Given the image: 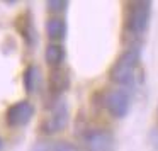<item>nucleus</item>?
I'll use <instances>...</instances> for the list:
<instances>
[{"mask_svg": "<svg viewBox=\"0 0 158 151\" xmlns=\"http://www.w3.org/2000/svg\"><path fill=\"white\" fill-rule=\"evenodd\" d=\"M139 65V49L138 48H129L116 59L109 71V76L116 85L119 87H127L134 82L136 70Z\"/></svg>", "mask_w": 158, "mask_h": 151, "instance_id": "nucleus-1", "label": "nucleus"}, {"mask_svg": "<svg viewBox=\"0 0 158 151\" xmlns=\"http://www.w3.org/2000/svg\"><path fill=\"white\" fill-rule=\"evenodd\" d=\"M151 19V2L141 0V2H133L127 9L126 17V27L131 34L143 36L150 26Z\"/></svg>", "mask_w": 158, "mask_h": 151, "instance_id": "nucleus-2", "label": "nucleus"}, {"mask_svg": "<svg viewBox=\"0 0 158 151\" xmlns=\"http://www.w3.org/2000/svg\"><path fill=\"white\" fill-rule=\"evenodd\" d=\"M32 116H34V105L29 100H19V102L12 104L5 112V122L7 126L14 127H24L31 122Z\"/></svg>", "mask_w": 158, "mask_h": 151, "instance_id": "nucleus-3", "label": "nucleus"}, {"mask_svg": "<svg viewBox=\"0 0 158 151\" xmlns=\"http://www.w3.org/2000/svg\"><path fill=\"white\" fill-rule=\"evenodd\" d=\"M104 107L107 109V112L116 119H123L127 116L131 107L129 95L124 92L123 88H114L109 90L104 97Z\"/></svg>", "mask_w": 158, "mask_h": 151, "instance_id": "nucleus-4", "label": "nucleus"}, {"mask_svg": "<svg viewBox=\"0 0 158 151\" xmlns=\"http://www.w3.org/2000/svg\"><path fill=\"white\" fill-rule=\"evenodd\" d=\"M114 136L107 129H90L83 136V146L87 151H114Z\"/></svg>", "mask_w": 158, "mask_h": 151, "instance_id": "nucleus-5", "label": "nucleus"}, {"mask_svg": "<svg viewBox=\"0 0 158 151\" xmlns=\"http://www.w3.org/2000/svg\"><path fill=\"white\" fill-rule=\"evenodd\" d=\"M68 124V105L66 102L60 100L55 104V107L51 109L49 116L43 122V131L46 134H56L60 131H63Z\"/></svg>", "mask_w": 158, "mask_h": 151, "instance_id": "nucleus-6", "label": "nucleus"}, {"mask_svg": "<svg viewBox=\"0 0 158 151\" xmlns=\"http://www.w3.org/2000/svg\"><path fill=\"white\" fill-rule=\"evenodd\" d=\"M66 31H68L66 21L61 17H51L46 22V34H48V38L51 39L53 43L63 41V39L66 38Z\"/></svg>", "mask_w": 158, "mask_h": 151, "instance_id": "nucleus-7", "label": "nucleus"}, {"mask_svg": "<svg viewBox=\"0 0 158 151\" xmlns=\"http://www.w3.org/2000/svg\"><path fill=\"white\" fill-rule=\"evenodd\" d=\"M65 58H66L65 48H63L60 43H51V44H48V48H46V51H44V59H46V63H48V66H51L53 70H58L60 66L63 65Z\"/></svg>", "mask_w": 158, "mask_h": 151, "instance_id": "nucleus-8", "label": "nucleus"}, {"mask_svg": "<svg viewBox=\"0 0 158 151\" xmlns=\"http://www.w3.org/2000/svg\"><path fill=\"white\" fill-rule=\"evenodd\" d=\"M70 85V78L63 70H53L51 75H49V90H51L55 95H61Z\"/></svg>", "mask_w": 158, "mask_h": 151, "instance_id": "nucleus-9", "label": "nucleus"}, {"mask_svg": "<svg viewBox=\"0 0 158 151\" xmlns=\"http://www.w3.org/2000/svg\"><path fill=\"white\" fill-rule=\"evenodd\" d=\"M39 80H41V75H39V68L36 65H29L27 68L24 70V75H22V83H24V88L27 93H34L39 87Z\"/></svg>", "mask_w": 158, "mask_h": 151, "instance_id": "nucleus-10", "label": "nucleus"}, {"mask_svg": "<svg viewBox=\"0 0 158 151\" xmlns=\"http://www.w3.org/2000/svg\"><path fill=\"white\" fill-rule=\"evenodd\" d=\"M19 21L22 22V27H19L21 34L24 36V39L29 43V44H32V41L36 39V32H34V29H32L31 19H29L27 15H22V17H19Z\"/></svg>", "mask_w": 158, "mask_h": 151, "instance_id": "nucleus-11", "label": "nucleus"}, {"mask_svg": "<svg viewBox=\"0 0 158 151\" xmlns=\"http://www.w3.org/2000/svg\"><path fill=\"white\" fill-rule=\"evenodd\" d=\"M51 151H78V148L70 141H56L51 144Z\"/></svg>", "mask_w": 158, "mask_h": 151, "instance_id": "nucleus-12", "label": "nucleus"}, {"mask_svg": "<svg viewBox=\"0 0 158 151\" xmlns=\"http://www.w3.org/2000/svg\"><path fill=\"white\" fill-rule=\"evenodd\" d=\"M46 5H48V10L49 12H55V14H58V12H63L66 10V7H68V2H61V0H49V2H46Z\"/></svg>", "mask_w": 158, "mask_h": 151, "instance_id": "nucleus-13", "label": "nucleus"}, {"mask_svg": "<svg viewBox=\"0 0 158 151\" xmlns=\"http://www.w3.org/2000/svg\"><path fill=\"white\" fill-rule=\"evenodd\" d=\"M32 151H51V144L41 141V143H38L34 148H32Z\"/></svg>", "mask_w": 158, "mask_h": 151, "instance_id": "nucleus-14", "label": "nucleus"}, {"mask_svg": "<svg viewBox=\"0 0 158 151\" xmlns=\"http://www.w3.org/2000/svg\"><path fill=\"white\" fill-rule=\"evenodd\" d=\"M0 148H2V139H0Z\"/></svg>", "mask_w": 158, "mask_h": 151, "instance_id": "nucleus-15", "label": "nucleus"}, {"mask_svg": "<svg viewBox=\"0 0 158 151\" xmlns=\"http://www.w3.org/2000/svg\"><path fill=\"white\" fill-rule=\"evenodd\" d=\"M156 117H158V109H156Z\"/></svg>", "mask_w": 158, "mask_h": 151, "instance_id": "nucleus-16", "label": "nucleus"}]
</instances>
